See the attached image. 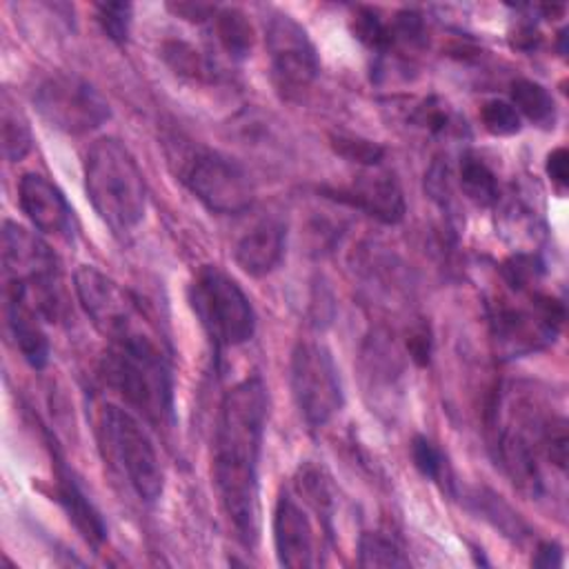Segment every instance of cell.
<instances>
[{"instance_id": "obj_1", "label": "cell", "mask_w": 569, "mask_h": 569, "mask_svg": "<svg viewBox=\"0 0 569 569\" xmlns=\"http://www.w3.org/2000/svg\"><path fill=\"white\" fill-rule=\"evenodd\" d=\"M267 409V387L258 376H251L222 396L213 427L211 476L216 493L236 536L247 547H253L260 533L258 469Z\"/></svg>"}, {"instance_id": "obj_2", "label": "cell", "mask_w": 569, "mask_h": 569, "mask_svg": "<svg viewBox=\"0 0 569 569\" xmlns=\"http://www.w3.org/2000/svg\"><path fill=\"white\" fill-rule=\"evenodd\" d=\"M102 378L124 405L153 427L173 422V376L158 342L142 329L111 340L102 358Z\"/></svg>"}, {"instance_id": "obj_3", "label": "cell", "mask_w": 569, "mask_h": 569, "mask_svg": "<svg viewBox=\"0 0 569 569\" xmlns=\"http://www.w3.org/2000/svg\"><path fill=\"white\" fill-rule=\"evenodd\" d=\"M84 191L98 218L118 236L131 233L147 213V182L118 138L96 140L84 156Z\"/></svg>"}, {"instance_id": "obj_4", "label": "cell", "mask_w": 569, "mask_h": 569, "mask_svg": "<svg viewBox=\"0 0 569 569\" xmlns=\"http://www.w3.org/2000/svg\"><path fill=\"white\" fill-rule=\"evenodd\" d=\"M98 436L107 460L122 473L142 502L162 496L164 473L149 431L138 416L118 405H104L98 416Z\"/></svg>"}, {"instance_id": "obj_5", "label": "cell", "mask_w": 569, "mask_h": 569, "mask_svg": "<svg viewBox=\"0 0 569 569\" xmlns=\"http://www.w3.org/2000/svg\"><path fill=\"white\" fill-rule=\"evenodd\" d=\"M189 305L209 336L220 347H238L256 333V311L242 287L218 267H202L189 282Z\"/></svg>"}, {"instance_id": "obj_6", "label": "cell", "mask_w": 569, "mask_h": 569, "mask_svg": "<svg viewBox=\"0 0 569 569\" xmlns=\"http://www.w3.org/2000/svg\"><path fill=\"white\" fill-rule=\"evenodd\" d=\"M2 269L4 284L22 287L47 320L60 313L62 298L53 251L40 236L11 220H4L2 227Z\"/></svg>"}, {"instance_id": "obj_7", "label": "cell", "mask_w": 569, "mask_h": 569, "mask_svg": "<svg viewBox=\"0 0 569 569\" xmlns=\"http://www.w3.org/2000/svg\"><path fill=\"white\" fill-rule=\"evenodd\" d=\"M289 382L296 407L309 427L327 425L345 402L342 380L331 351L320 342H298L291 353Z\"/></svg>"}, {"instance_id": "obj_8", "label": "cell", "mask_w": 569, "mask_h": 569, "mask_svg": "<svg viewBox=\"0 0 569 569\" xmlns=\"http://www.w3.org/2000/svg\"><path fill=\"white\" fill-rule=\"evenodd\" d=\"M180 178L211 213L220 216L247 211L256 196L244 167L211 149H191L182 160Z\"/></svg>"}, {"instance_id": "obj_9", "label": "cell", "mask_w": 569, "mask_h": 569, "mask_svg": "<svg viewBox=\"0 0 569 569\" xmlns=\"http://www.w3.org/2000/svg\"><path fill=\"white\" fill-rule=\"evenodd\" d=\"M33 104L44 122L69 136H84L102 127L109 116V102L80 76L51 73L33 91Z\"/></svg>"}, {"instance_id": "obj_10", "label": "cell", "mask_w": 569, "mask_h": 569, "mask_svg": "<svg viewBox=\"0 0 569 569\" xmlns=\"http://www.w3.org/2000/svg\"><path fill=\"white\" fill-rule=\"evenodd\" d=\"M522 300L516 302H498L491 313L493 338L498 345L513 356L536 351L549 345L565 318L562 302L536 293L531 287L516 289Z\"/></svg>"}, {"instance_id": "obj_11", "label": "cell", "mask_w": 569, "mask_h": 569, "mask_svg": "<svg viewBox=\"0 0 569 569\" xmlns=\"http://www.w3.org/2000/svg\"><path fill=\"white\" fill-rule=\"evenodd\" d=\"M271 78L284 98L302 96L320 71L318 51L307 29L287 13H273L264 29Z\"/></svg>"}, {"instance_id": "obj_12", "label": "cell", "mask_w": 569, "mask_h": 569, "mask_svg": "<svg viewBox=\"0 0 569 569\" xmlns=\"http://www.w3.org/2000/svg\"><path fill=\"white\" fill-rule=\"evenodd\" d=\"M73 280L84 313L109 340L138 331L140 313L136 300L116 280L91 264H82Z\"/></svg>"}, {"instance_id": "obj_13", "label": "cell", "mask_w": 569, "mask_h": 569, "mask_svg": "<svg viewBox=\"0 0 569 569\" xmlns=\"http://www.w3.org/2000/svg\"><path fill=\"white\" fill-rule=\"evenodd\" d=\"M325 193L342 204L365 211L367 216L385 224L400 222L407 211L398 180L389 171H382L378 167H367L347 187L327 189Z\"/></svg>"}, {"instance_id": "obj_14", "label": "cell", "mask_w": 569, "mask_h": 569, "mask_svg": "<svg viewBox=\"0 0 569 569\" xmlns=\"http://www.w3.org/2000/svg\"><path fill=\"white\" fill-rule=\"evenodd\" d=\"M273 547L278 562L282 567L291 569H305L313 567L316 549H318V536L313 529V522L305 509L291 493H282L273 509Z\"/></svg>"}, {"instance_id": "obj_15", "label": "cell", "mask_w": 569, "mask_h": 569, "mask_svg": "<svg viewBox=\"0 0 569 569\" xmlns=\"http://www.w3.org/2000/svg\"><path fill=\"white\" fill-rule=\"evenodd\" d=\"M18 202L38 231L64 240L73 238V209L47 176L24 173L18 184Z\"/></svg>"}, {"instance_id": "obj_16", "label": "cell", "mask_w": 569, "mask_h": 569, "mask_svg": "<svg viewBox=\"0 0 569 569\" xmlns=\"http://www.w3.org/2000/svg\"><path fill=\"white\" fill-rule=\"evenodd\" d=\"M7 293V325L22 358L33 367L42 369L49 360V338L44 331V313L33 305L24 289L16 284L4 287Z\"/></svg>"}, {"instance_id": "obj_17", "label": "cell", "mask_w": 569, "mask_h": 569, "mask_svg": "<svg viewBox=\"0 0 569 569\" xmlns=\"http://www.w3.org/2000/svg\"><path fill=\"white\" fill-rule=\"evenodd\" d=\"M284 240L287 229L282 220L273 216L260 218L238 238L233 247V260L244 273L262 278L280 264L284 256Z\"/></svg>"}, {"instance_id": "obj_18", "label": "cell", "mask_w": 569, "mask_h": 569, "mask_svg": "<svg viewBox=\"0 0 569 569\" xmlns=\"http://www.w3.org/2000/svg\"><path fill=\"white\" fill-rule=\"evenodd\" d=\"M56 500L64 509L67 518L73 522L78 533L93 547L107 538L104 520L100 518L93 502L87 498L82 487L76 482L73 473L67 467H60L56 473Z\"/></svg>"}, {"instance_id": "obj_19", "label": "cell", "mask_w": 569, "mask_h": 569, "mask_svg": "<svg viewBox=\"0 0 569 569\" xmlns=\"http://www.w3.org/2000/svg\"><path fill=\"white\" fill-rule=\"evenodd\" d=\"M211 27L218 44L236 60H242L249 56L253 47V29L249 18L233 7L216 9L211 16Z\"/></svg>"}, {"instance_id": "obj_20", "label": "cell", "mask_w": 569, "mask_h": 569, "mask_svg": "<svg viewBox=\"0 0 569 569\" xmlns=\"http://www.w3.org/2000/svg\"><path fill=\"white\" fill-rule=\"evenodd\" d=\"M458 180L462 193L480 207H491L498 202L500 187L493 169L476 153H465L458 164Z\"/></svg>"}, {"instance_id": "obj_21", "label": "cell", "mask_w": 569, "mask_h": 569, "mask_svg": "<svg viewBox=\"0 0 569 569\" xmlns=\"http://www.w3.org/2000/svg\"><path fill=\"white\" fill-rule=\"evenodd\" d=\"M509 102L520 113V118L525 116L538 127H553L556 122V102L551 93L533 80H516L511 84Z\"/></svg>"}, {"instance_id": "obj_22", "label": "cell", "mask_w": 569, "mask_h": 569, "mask_svg": "<svg viewBox=\"0 0 569 569\" xmlns=\"http://www.w3.org/2000/svg\"><path fill=\"white\" fill-rule=\"evenodd\" d=\"M358 565L360 567H409V558L396 545V540L378 531H365L358 540Z\"/></svg>"}, {"instance_id": "obj_23", "label": "cell", "mask_w": 569, "mask_h": 569, "mask_svg": "<svg viewBox=\"0 0 569 569\" xmlns=\"http://www.w3.org/2000/svg\"><path fill=\"white\" fill-rule=\"evenodd\" d=\"M2 151L11 162L22 160L31 151V129L18 107L9 102V96L2 98Z\"/></svg>"}, {"instance_id": "obj_24", "label": "cell", "mask_w": 569, "mask_h": 569, "mask_svg": "<svg viewBox=\"0 0 569 569\" xmlns=\"http://www.w3.org/2000/svg\"><path fill=\"white\" fill-rule=\"evenodd\" d=\"M411 460L416 465V469L429 478L431 482H438V485H447L451 482V476H449V465H447V458L442 456V451L425 436H416L413 442H411Z\"/></svg>"}, {"instance_id": "obj_25", "label": "cell", "mask_w": 569, "mask_h": 569, "mask_svg": "<svg viewBox=\"0 0 569 569\" xmlns=\"http://www.w3.org/2000/svg\"><path fill=\"white\" fill-rule=\"evenodd\" d=\"M480 120L485 129L493 136H513L522 129L520 113L513 109L509 100H500V98L487 100L480 107Z\"/></svg>"}, {"instance_id": "obj_26", "label": "cell", "mask_w": 569, "mask_h": 569, "mask_svg": "<svg viewBox=\"0 0 569 569\" xmlns=\"http://www.w3.org/2000/svg\"><path fill=\"white\" fill-rule=\"evenodd\" d=\"M331 147L338 156L351 160V162H358L362 167H378L380 160H382V147L371 142V140H365L360 136H333L331 138Z\"/></svg>"}, {"instance_id": "obj_27", "label": "cell", "mask_w": 569, "mask_h": 569, "mask_svg": "<svg viewBox=\"0 0 569 569\" xmlns=\"http://www.w3.org/2000/svg\"><path fill=\"white\" fill-rule=\"evenodd\" d=\"M96 20L109 40L122 44L129 38L131 27V4L127 2H100L96 4Z\"/></svg>"}, {"instance_id": "obj_28", "label": "cell", "mask_w": 569, "mask_h": 569, "mask_svg": "<svg viewBox=\"0 0 569 569\" xmlns=\"http://www.w3.org/2000/svg\"><path fill=\"white\" fill-rule=\"evenodd\" d=\"M162 53H164V60L178 73H184V76H191V78H202V76L209 73V64L200 56V51L191 49L184 42H169V44H164Z\"/></svg>"}, {"instance_id": "obj_29", "label": "cell", "mask_w": 569, "mask_h": 569, "mask_svg": "<svg viewBox=\"0 0 569 569\" xmlns=\"http://www.w3.org/2000/svg\"><path fill=\"white\" fill-rule=\"evenodd\" d=\"M547 176L549 180L556 184V189L565 191L567 182H569V153L565 147H556L549 156H547Z\"/></svg>"}, {"instance_id": "obj_30", "label": "cell", "mask_w": 569, "mask_h": 569, "mask_svg": "<svg viewBox=\"0 0 569 569\" xmlns=\"http://www.w3.org/2000/svg\"><path fill=\"white\" fill-rule=\"evenodd\" d=\"M536 567H558L560 565V549L551 542L540 545V549L536 551V558L531 560Z\"/></svg>"}]
</instances>
